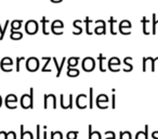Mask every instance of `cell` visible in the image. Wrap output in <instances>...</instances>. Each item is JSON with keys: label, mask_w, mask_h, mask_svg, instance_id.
Wrapping results in <instances>:
<instances>
[{"label": "cell", "mask_w": 158, "mask_h": 139, "mask_svg": "<svg viewBox=\"0 0 158 139\" xmlns=\"http://www.w3.org/2000/svg\"><path fill=\"white\" fill-rule=\"evenodd\" d=\"M21 106L23 109H33L34 108V88H31L29 95H23L21 98Z\"/></svg>", "instance_id": "obj_1"}, {"label": "cell", "mask_w": 158, "mask_h": 139, "mask_svg": "<svg viewBox=\"0 0 158 139\" xmlns=\"http://www.w3.org/2000/svg\"><path fill=\"white\" fill-rule=\"evenodd\" d=\"M25 65H26V68L28 72H36L39 68V60L37 58L31 57L26 60Z\"/></svg>", "instance_id": "obj_2"}, {"label": "cell", "mask_w": 158, "mask_h": 139, "mask_svg": "<svg viewBox=\"0 0 158 139\" xmlns=\"http://www.w3.org/2000/svg\"><path fill=\"white\" fill-rule=\"evenodd\" d=\"M95 67V60L91 57H87L82 60V70L85 72H92Z\"/></svg>", "instance_id": "obj_3"}, {"label": "cell", "mask_w": 158, "mask_h": 139, "mask_svg": "<svg viewBox=\"0 0 158 139\" xmlns=\"http://www.w3.org/2000/svg\"><path fill=\"white\" fill-rule=\"evenodd\" d=\"M38 28H39L38 23L34 20L28 21V22H26V24H25V32H26L28 35H35L38 32Z\"/></svg>", "instance_id": "obj_4"}, {"label": "cell", "mask_w": 158, "mask_h": 139, "mask_svg": "<svg viewBox=\"0 0 158 139\" xmlns=\"http://www.w3.org/2000/svg\"><path fill=\"white\" fill-rule=\"evenodd\" d=\"M76 106L79 109H86L87 106V96L85 93H80L76 98Z\"/></svg>", "instance_id": "obj_5"}, {"label": "cell", "mask_w": 158, "mask_h": 139, "mask_svg": "<svg viewBox=\"0 0 158 139\" xmlns=\"http://www.w3.org/2000/svg\"><path fill=\"white\" fill-rule=\"evenodd\" d=\"M52 102V106L53 109H56V98L53 93L51 95H44V109H48V104L49 102Z\"/></svg>", "instance_id": "obj_6"}, {"label": "cell", "mask_w": 158, "mask_h": 139, "mask_svg": "<svg viewBox=\"0 0 158 139\" xmlns=\"http://www.w3.org/2000/svg\"><path fill=\"white\" fill-rule=\"evenodd\" d=\"M99 21H100V23H101V26H95L94 33L97 34V35H101V34L105 35L106 34V23L102 20H99Z\"/></svg>", "instance_id": "obj_7"}, {"label": "cell", "mask_w": 158, "mask_h": 139, "mask_svg": "<svg viewBox=\"0 0 158 139\" xmlns=\"http://www.w3.org/2000/svg\"><path fill=\"white\" fill-rule=\"evenodd\" d=\"M52 61L54 62L55 66H56V70H57L56 77H59V76L61 75V73H62V70H63V66H64V63H65V61H66V58H63V59H62V62H61V64H60V65H59V63H57V61H56V58H52Z\"/></svg>", "instance_id": "obj_8"}, {"label": "cell", "mask_w": 158, "mask_h": 139, "mask_svg": "<svg viewBox=\"0 0 158 139\" xmlns=\"http://www.w3.org/2000/svg\"><path fill=\"white\" fill-rule=\"evenodd\" d=\"M56 28H60L61 31H63L64 28V23L60 20H56V21H53L52 24H51V32L54 33L56 31Z\"/></svg>", "instance_id": "obj_9"}, {"label": "cell", "mask_w": 158, "mask_h": 139, "mask_svg": "<svg viewBox=\"0 0 158 139\" xmlns=\"http://www.w3.org/2000/svg\"><path fill=\"white\" fill-rule=\"evenodd\" d=\"M88 130H89V139H101V134L97 130L93 132L92 130V126L89 125L88 126Z\"/></svg>", "instance_id": "obj_10"}, {"label": "cell", "mask_w": 158, "mask_h": 139, "mask_svg": "<svg viewBox=\"0 0 158 139\" xmlns=\"http://www.w3.org/2000/svg\"><path fill=\"white\" fill-rule=\"evenodd\" d=\"M20 139H34V135L31 132L24 130V125H21V138Z\"/></svg>", "instance_id": "obj_11"}, {"label": "cell", "mask_w": 158, "mask_h": 139, "mask_svg": "<svg viewBox=\"0 0 158 139\" xmlns=\"http://www.w3.org/2000/svg\"><path fill=\"white\" fill-rule=\"evenodd\" d=\"M12 64H13V61H12L11 58L6 57V58H3L1 61H0V68H1V70H3V68L6 67V65H12Z\"/></svg>", "instance_id": "obj_12"}, {"label": "cell", "mask_w": 158, "mask_h": 139, "mask_svg": "<svg viewBox=\"0 0 158 139\" xmlns=\"http://www.w3.org/2000/svg\"><path fill=\"white\" fill-rule=\"evenodd\" d=\"M79 70L78 68H72V67H68L67 66V76L69 77H76V76L79 75Z\"/></svg>", "instance_id": "obj_13"}, {"label": "cell", "mask_w": 158, "mask_h": 139, "mask_svg": "<svg viewBox=\"0 0 158 139\" xmlns=\"http://www.w3.org/2000/svg\"><path fill=\"white\" fill-rule=\"evenodd\" d=\"M78 61H79V58L78 57L69 58V59H68V61H67L68 67H75V66H77V64H78Z\"/></svg>", "instance_id": "obj_14"}, {"label": "cell", "mask_w": 158, "mask_h": 139, "mask_svg": "<svg viewBox=\"0 0 158 139\" xmlns=\"http://www.w3.org/2000/svg\"><path fill=\"white\" fill-rule=\"evenodd\" d=\"M8 25H9V21H6V24L3 27L0 24V40H3V38H5L6 31L8 29Z\"/></svg>", "instance_id": "obj_15"}, {"label": "cell", "mask_w": 158, "mask_h": 139, "mask_svg": "<svg viewBox=\"0 0 158 139\" xmlns=\"http://www.w3.org/2000/svg\"><path fill=\"white\" fill-rule=\"evenodd\" d=\"M10 37H11V39H13V40H20V39H22L23 34L21 33V32L11 31V35H10Z\"/></svg>", "instance_id": "obj_16"}, {"label": "cell", "mask_w": 158, "mask_h": 139, "mask_svg": "<svg viewBox=\"0 0 158 139\" xmlns=\"http://www.w3.org/2000/svg\"><path fill=\"white\" fill-rule=\"evenodd\" d=\"M22 27V20L13 21L11 23V31H15V29H20Z\"/></svg>", "instance_id": "obj_17"}, {"label": "cell", "mask_w": 158, "mask_h": 139, "mask_svg": "<svg viewBox=\"0 0 158 139\" xmlns=\"http://www.w3.org/2000/svg\"><path fill=\"white\" fill-rule=\"evenodd\" d=\"M41 22H42V32H44V35H48V31H47V24L49 23V20H47L46 16H42L41 19Z\"/></svg>", "instance_id": "obj_18"}, {"label": "cell", "mask_w": 158, "mask_h": 139, "mask_svg": "<svg viewBox=\"0 0 158 139\" xmlns=\"http://www.w3.org/2000/svg\"><path fill=\"white\" fill-rule=\"evenodd\" d=\"M79 132L78 130H70V132H67V135H66V138L67 139H77V136H78Z\"/></svg>", "instance_id": "obj_19"}, {"label": "cell", "mask_w": 158, "mask_h": 139, "mask_svg": "<svg viewBox=\"0 0 158 139\" xmlns=\"http://www.w3.org/2000/svg\"><path fill=\"white\" fill-rule=\"evenodd\" d=\"M80 24H81V21H80V20H76V21H74V23H73V25H74L75 28L78 29V33H77V35H80V34H81V32H82V28H81V26H80Z\"/></svg>", "instance_id": "obj_20"}, {"label": "cell", "mask_w": 158, "mask_h": 139, "mask_svg": "<svg viewBox=\"0 0 158 139\" xmlns=\"http://www.w3.org/2000/svg\"><path fill=\"white\" fill-rule=\"evenodd\" d=\"M63 139V134L60 130H55V132H51V139Z\"/></svg>", "instance_id": "obj_21"}, {"label": "cell", "mask_w": 158, "mask_h": 139, "mask_svg": "<svg viewBox=\"0 0 158 139\" xmlns=\"http://www.w3.org/2000/svg\"><path fill=\"white\" fill-rule=\"evenodd\" d=\"M6 102H18V97H16L15 95H13V93H11V95H8L7 97H6L5 103H6Z\"/></svg>", "instance_id": "obj_22"}, {"label": "cell", "mask_w": 158, "mask_h": 139, "mask_svg": "<svg viewBox=\"0 0 158 139\" xmlns=\"http://www.w3.org/2000/svg\"><path fill=\"white\" fill-rule=\"evenodd\" d=\"M85 23H86V32H87V34H88V35H91V32H90V29H89V27H90V24L92 23V21L90 20V18H88V16H87L86 20H85Z\"/></svg>", "instance_id": "obj_23"}, {"label": "cell", "mask_w": 158, "mask_h": 139, "mask_svg": "<svg viewBox=\"0 0 158 139\" xmlns=\"http://www.w3.org/2000/svg\"><path fill=\"white\" fill-rule=\"evenodd\" d=\"M98 59H99V61H100V71L105 72V70H104V67H103V60H105V57H103V54H100Z\"/></svg>", "instance_id": "obj_24"}, {"label": "cell", "mask_w": 158, "mask_h": 139, "mask_svg": "<svg viewBox=\"0 0 158 139\" xmlns=\"http://www.w3.org/2000/svg\"><path fill=\"white\" fill-rule=\"evenodd\" d=\"M107 102L108 101V98H107V96L106 95H100V96H98V98H97V102Z\"/></svg>", "instance_id": "obj_25"}, {"label": "cell", "mask_w": 158, "mask_h": 139, "mask_svg": "<svg viewBox=\"0 0 158 139\" xmlns=\"http://www.w3.org/2000/svg\"><path fill=\"white\" fill-rule=\"evenodd\" d=\"M22 61H25V58L24 57H19L16 58V72H20V64Z\"/></svg>", "instance_id": "obj_26"}, {"label": "cell", "mask_w": 158, "mask_h": 139, "mask_svg": "<svg viewBox=\"0 0 158 139\" xmlns=\"http://www.w3.org/2000/svg\"><path fill=\"white\" fill-rule=\"evenodd\" d=\"M42 60H44V61H46V65H44V67H42L41 71L42 72H47V66H48L49 63L51 62V58L50 57H44V58H42Z\"/></svg>", "instance_id": "obj_27"}, {"label": "cell", "mask_w": 158, "mask_h": 139, "mask_svg": "<svg viewBox=\"0 0 158 139\" xmlns=\"http://www.w3.org/2000/svg\"><path fill=\"white\" fill-rule=\"evenodd\" d=\"M89 91H90V101H89V108L90 109H93V88H90L89 89Z\"/></svg>", "instance_id": "obj_28"}, {"label": "cell", "mask_w": 158, "mask_h": 139, "mask_svg": "<svg viewBox=\"0 0 158 139\" xmlns=\"http://www.w3.org/2000/svg\"><path fill=\"white\" fill-rule=\"evenodd\" d=\"M18 102H6V106L8 109H15L18 106Z\"/></svg>", "instance_id": "obj_29"}, {"label": "cell", "mask_w": 158, "mask_h": 139, "mask_svg": "<svg viewBox=\"0 0 158 139\" xmlns=\"http://www.w3.org/2000/svg\"><path fill=\"white\" fill-rule=\"evenodd\" d=\"M110 33L113 34V35H115V31H114V26H113V25H114V23H115V20L113 18H110Z\"/></svg>", "instance_id": "obj_30"}, {"label": "cell", "mask_w": 158, "mask_h": 139, "mask_svg": "<svg viewBox=\"0 0 158 139\" xmlns=\"http://www.w3.org/2000/svg\"><path fill=\"white\" fill-rule=\"evenodd\" d=\"M8 139H16V134H15V132L11 130V132H8Z\"/></svg>", "instance_id": "obj_31"}, {"label": "cell", "mask_w": 158, "mask_h": 139, "mask_svg": "<svg viewBox=\"0 0 158 139\" xmlns=\"http://www.w3.org/2000/svg\"><path fill=\"white\" fill-rule=\"evenodd\" d=\"M36 139H41L40 138V125L36 126Z\"/></svg>", "instance_id": "obj_32"}, {"label": "cell", "mask_w": 158, "mask_h": 139, "mask_svg": "<svg viewBox=\"0 0 158 139\" xmlns=\"http://www.w3.org/2000/svg\"><path fill=\"white\" fill-rule=\"evenodd\" d=\"M0 139H8V132H0Z\"/></svg>", "instance_id": "obj_33"}, {"label": "cell", "mask_w": 158, "mask_h": 139, "mask_svg": "<svg viewBox=\"0 0 158 139\" xmlns=\"http://www.w3.org/2000/svg\"><path fill=\"white\" fill-rule=\"evenodd\" d=\"M63 0H51V2H53V3H60V2H62Z\"/></svg>", "instance_id": "obj_34"}, {"label": "cell", "mask_w": 158, "mask_h": 139, "mask_svg": "<svg viewBox=\"0 0 158 139\" xmlns=\"http://www.w3.org/2000/svg\"><path fill=\"white\" fill-rule=\"evenodd\" d=\"M47 135H48V134H47V132L44 130V139H47Z\"/></svg>", "instance_id": "obj_35"}, {"label": "cell", "mask_w": 158, "mask_h": 139, "mask_svg": "<svg viewBox=\"0 0 158 139\" xmlns=\"http://www.w3.org/2000/svg\"><path fill=\"white\" fill-rule=\"evenodd\" d=\"M115 106V96H113V108Z\"/></svg>", "instance_id": "obj_36"}, {"label": "cell", "mask_w": 158, "mask_h": 139, "mask_svg": "<svg viewBox=\"0 0 158 139\" xmlns=\"http://www.w3.org/2000/svg\"><path fill=\"white\" fill-rule=\"evenodd\" d=\"M106 139H115V135L113 134V135H112V137H108V138H106Z\"/></svg>", "instance_id": "obj_37"}, {"label": "cell", "mask_w": 158, "mask_h": 139, "mask_svg": "<svg viewBox=\"0 0 158 139\" xmlns=\"http://www.w3.org/2000/svg\"><path fill=\"white\" fill-rule=\"evenodd\" d=\"M1 104H2V98H1V96H0V106H1Z\"/></svg>", "instance_id": "obj_38"}]
</instances>
